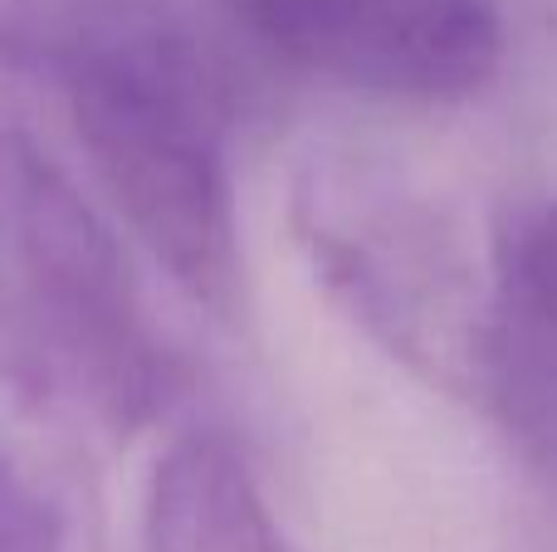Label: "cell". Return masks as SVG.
<instances>
[{"label":"cell","instance_id":"6da1fadb","mask_svg":"<svg viewBox=\"0 0 557 552\" xmlns=\"http://www.w3.org/2000/svg\"><path fill=\"white\" fill-rule=\"evenodd\" d=\"M0 352L29 391H59L113 430L152 421L172 391L123 250L20 137H0Z\"/></svg>","mask_w":557,"mask_h":552},{"label":"cell","instance_id":"7a4b0ae2","mask_svg":"<svg viewBox=\"0 0 557 552\" xmlns=\"http://www.w3.org/2000/svg\"><path fill=\"white\" fill-rule=\"evenodd\" d=\"M294 221L313 269L392 357L445 391H474L490 289L425 196L372 166L313 162Z\"/></svg>","mask_w":557,"mask_h":552},{"label":"cell","instance_id":"3957f363","mask_svg":"<svg viewBox=\"0 0 557 552\" xmlns=\"http://www.w3.org/2000/svg\"><path fill=\"white\" fill-rule=\"evenodd\" d=\"M69 113L98 186L157 264H166L191 299L221 313L235 309L240 240L225 166L231 103L157 88H84L69 93Z\"/></svg>","mask_w":557,"mask_h":552},{"label":"cell","instance_id":"277c9868","mask_svg":"<svg viewBox=\"0 0 557 552\" xmlns=\"http://www.w3.org/2000/svg\"><path fill=\"white\" fill-rule=\"evenodd\" d=\"M221 10L264 54L382 98L455 103L504 64L494 0H221Z\"/></svg>","mask_w":557,"mask_h":552},{"label":"cell","instance_id":"5b68a950","mask_svg":"<svg viewBox=\"0 0 557 552\" xmlns=\"http://www.w3.org/2000/svg\"><path fill=\"white\" fill-rule=\"evenodd\" d=\"M474 397L557 485V196L499 235Z\"/></svg>","mask_w":557,"mask_h":552},{"label":"cell","instance_id":"8992f818","mask_svg":"<svg viewBox=\"0 0 557 552\" xmlns=\"http://www.w3.org/2000/svg\"><path fill=\"white\" fill-rule=\"evenodd\" d=\"M143 543L147 552H294L225 436H186L157 460Z\"/></svg>","mask_w":557,"mask_h":552},{"label":"cell","instance_id":"52a82bcc","mask_svg":"<svg viewBox=\"0 0 557 552\" xmlns=\"http://www.w3.org/2000/svg\"><path fill=\"white\" fill-rule=\"evenodd\" d=\"M64 514L49 489L0 446V552H64Z\"/></svg>","mask_w":557,"mask_h":552}]
</instances>
